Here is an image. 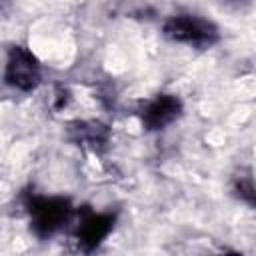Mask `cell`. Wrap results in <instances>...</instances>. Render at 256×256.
<instances>
[{
	"label": "cell",
	"mask_w": 256,
	"mask_h": 256,
	"mask_svg": "<svg viewBox=\"0 0 256 256\" xmlns=\"http://www.w3.org/2000/svg\"><path fill=\"white\" fill-rule=\"evenodd\" d=\"M24 206L30 218V230L40 240H46L60 232L74 214L72 202L66 196H44L26 192Z\"/></svg>",
	"instance_id": "cell-1"
},
{
	"label": "cell",
	"mask_w": 256,
	"mask_h": 256,
	"mask_svg": "<svg viewBox=\"0 0 256 256\" xmlns=\"http://www.w3.org/2000/svg\"><path fill=\"white\" fill-rule=\"evenodd\" d=\"M162 36L170 42L194 46V48H210L220 40L218 26L202 18L198 14H172L162 24Z\"/></svg>",
	"instance_id": "cell-2"
},
{
	"label": "cell",
	"mask_w": 256,
	"mask_h": 256,
	"mask_svg": "<svg viewBox=\"0 0 256 256\" xmlns=\"http://www.w3.org/2000/svg\"><path fill=\"white\" fill-rule=\"evenodd\" d=\"M42 80V70L38 58L24 46H12L6 56L4 66V82L6 86L18 92L34 90Z\"/></svg>",
	"instance_id": "cell-3"
},
{
	"label": "cell",
	"mask_w": 256,
	"mask_h": 256,
	"mask_svg": "<svg viewBox=\"0 0 256 256\" xmlns=\"http://www.w3.org/2000/svg\"><path fill=\"white\" fill-rule=\"evenodd\" d=\"M116 224V214L114 212H92L84 210L80 214V220L74 230V238L84 252L96 250L114 230Z\"/></svg>",
	"instance_id": "cell-4"
},
{
	"label": "cell",
	"mask_w": 256,
	"mask_h": 256,
	"mask_svg": "<svg viewBox=\"0 0 256 256\" xmlns=\"http://www.w3.org/2000/svg\"><path fill=\"white\" fill-rule=\"evenodd\" d=\"M182 114V100L176 94H156L140 108V122L144 130L158 132L176 122Z\"/></svg>",
	"instance_id": "cell-5"
},
{
	"label": "cell",
	"mask_w": 256,
	"mask_h": 256,
	"mask_svg": "<svg viewBox=\"0 0 256 256\" xmlns=\"http://www.w3.org/2000/svg\"><path fill=\"white\" fill-rule=\"evenodd\" d=\"M230 190L234 198H238L242 204L256 208V178L250 170L240 168L230 180Z\"/></svg>",
	"instance_id": "cell-6"
}]
</instances>
